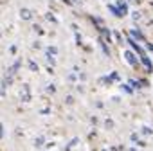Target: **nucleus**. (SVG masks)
Masks as SVG:
<instances>
[{"mask_svg":"<svg viewBox=\"0 0 153 151\" xmlns=\"http://www.w3.org/2000/svg\"><path fill=\"white\" fill-rule=\"evenodd\" d=\"M142 133H144V135H151V133H153V131H151V130H149V128H142Z\"/></svg>","mask_w":153,"mask_h":151,"instance_id":"nucleus-5","label":"nucleus"},{"mask_svg":"<svg viewBox=\"0 0 153 151\" xmlns=\"http://www.w3.org/2000/svg\"><path fill=\"white\" fill-rule=\"evenodd\" d=\"M124 58H126V59H128V61H130L133 67H137V65H139V63H137V59H135V56H133L130 50H126V52H124Z\"/></svg>","mask_w":153,"mask_h":151,"instance_id":"nucleus-2","label":"nucleus"},{"mask_svg":"<svg viewBox=\"0 0 153 151\" xmlns=\"http://www.w3.org/2000/svg\"><path fill=\"white\" fill-rule=\"evenodd\" d=\"M131 34H133L135 38H139V40H142V33H139V31H131Z\"/></svg>","mask_w":153,"mask_h":151,"instance_id":"nucleus-4","label":"nucleus"},{"mask_svg":"<svg viewBox=\"0 0 153 151\" xmlns=\"http://www.w3.org/2000/svg\"><path fill=\"white\" fill-rule=\"evenodd\" d=\"M128 41H130V45H131V47H133V49H135V50L139 52V56H140V54H144V50H142V49H140V47H139V45H137V43H135L133 40H128Z\"/></svg>","mask_w":153,"mask_h":151,"instance_id":"nucleus-3","label":"nucleus"},{"mask_svg":"<svg viewBox=\"0 0 153 151\" xmlns=\"http://www.w3.org/2000/svg\"><path fill=\"white\" fill-rule=\"evenodd\" d=\"M131 151H135V149H131Z\"/></svg>","mask_w":153,"mask_h":151,"instance_id":"nucleus-7","label":"nucleus"},{"mask_svg":"<svg viewBox=\"0 0 153 151\" xmlns=\"http://www.w3.org/2000/svg\"><path fill=\"white\" fill-rule=\"evenodd\" d=\"M148 49H149V50L153 52V43H148Z\"/></svg>","mask_w":153,"mask_h":151,"instance_id":"nucleus-6","label":"nucleus"},{"mask_svg":"<svg viewBox=\"0 0 153 151\" xmlns=\"http://www.w3.org/2000/svg\"><path fill=\"white\" fill-rule=\"evenodd\" d=\"M140 59H142V63H144L146 70H148V72H151V70H153V67H151V61L148 59V56H146V54H140Z\"/></svg>","mask_w":153,"mask_h":151,"instance_id":"nucleus-1","label":"nucleus"}]
</instances>
